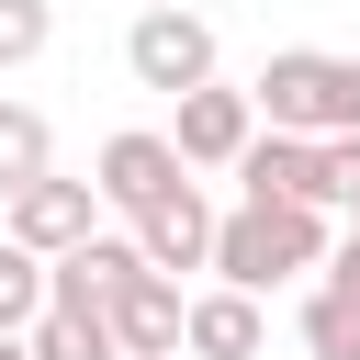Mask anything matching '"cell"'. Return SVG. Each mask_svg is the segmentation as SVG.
Instances as JSON below:
<instances>
[{"instance_id": "e0dca14e", "label": "cell", "mask_w": 360, "mask_h": 360, "mask_svg": "<svg viewBox=\"0 0 360 360\" xmlns=\"http://www.w3.org/2000/svg\"><path fill=\"white\" fill-rule=\"evenodd\" d=\"M326 292H349V304H360V225L338 236V259H326Z\"/></svg>"}, {"instance_id": "2e32d148", "label": "cell", "mask_w": 360, "mask_h": 360, "mask_svg": "<svg viewBox=\"0 0 360 360\" xmlns=\"http://www.w3.org/2000/svg\"><path fill=\"white\" fill-rule=\"evenodd\" d=\"M315 158H326V202L360 225V135H338V146H315Z\"/></svg>"}, {"instance_id": "9a60e30c", "label": "cell", "mask_w": 360, "mask_h": 360, "mask_svg": "<svg viewBox=\"0 0 360 360\" xmlns=\"http://www.w3.org/2000/svg\"><path fill=\"white\" fill-rule=\"evenodd\" d=\"M45 45H56V11L45 0H0V68H34Z\"/></svg>"}, {"instance_id": "30bf717a", "label": "cell", "mask_w": 360, "mask_h": 360, "mask_svg": "<svg viewBox=\"0 0 360 360\" xmlns=\"http://www.w3.org/2000/svg\"><path fill=\"white\" fill-rule=\"evenodd\" d=\"M180 349H191V360H259V304H248V292H225V281H214V292H191Z\"/></svg>"}, {"instance_id": "7c38bea8", "label": "cell", "mask_w": 360, "mask_h": 360, "mask_svg": "<svg viewBox=\"0 0 360 360\" xmlns=\"http://www.w3.org/2000/svg\"><path fill=\"white\" fill-rule=\"evenodd\" d=\"M22 349H34V360H124V349H112V315H101V304H90V315H79V304H45Z\"/></svg>"}, {"instance_id": "8992f818", "label": "cell", "mask_w": 360, "mask_h": 360, "mask_svg": "<svg viewBox=\"0 0 360 360\" xmlns=\"http://www.w3.org/2000/svg\"><path fill=\"white\" fill-rule=\"evenodd\" d=\"M214 202H202V180H180L158 214H135V259L158 270V281H180V270H214Z\"/></svg>"}, {"instance_id": "6da1fadb", "label": "cell", "mask_w": 360, "mask_h": 360, "mask_svg": "<svg viewBox=\"0 0 360 360\" xmlns=\"http://www.w3.org/2000/svg\"><path fill=\"white\" fill-rule=\"evenodd\" d=\"M338 259V236H326V214L315 202H236L225 225H214V281L225 292H270V281H292V270H326Z\"/></svg>"}, {"instance_id": "4fadbf2b", "label": "cell", "mask_w": 360, "mask_h": 360, "mask_svg": "<svg viewBox=\"0 0 360 360\" xmlns=\"http://www.w3.org/2000/svg\"><path fill=\"white\" fill-rule=\"evenodd\" d=\"M292 326H304V349H315V360H360V304H349V292H326V281H315Z\"/></svg>"}, {"instance_id": "7a4b0ae2", "label": "cell", "mask_w": 360, "mask_h": 360, "mask_svg": "<svg viewBox=\"0 0 360 360\" xmlns=\"http://www.w3.org/2000/svg\"><path fill=\"white\" fill-rule=\"evenodd\" d=\"M248 112H270V135L338 146V135H360V56H326V45H281V56L259 68Z\"/></svg>"}, {"instance_id": "277c9868", "label": "cell", "mask_w": 360, "mask_h": 360, "mask_svg": "<svg viewBox=\"0 0 360 360\" xmlns=\"http://www.w3.org/2000/svg\"><path fill=\"white\" fill-rule=\"evenodd\" d=\"M180 180H191V169H180V146H169V135H146V124H135V135H112V146L90 158V191H101L112 214H158Z\"/></svg>"}, {"instance_id": "52a82bcc", "label": "cell", "mask_w": 360, "mask_h": 360, "mask_svg": "<svg viewBox=\"0 0 360 360\" xmlns=\"http://www.w3.org/2000/svg\"><path fill=\"white\" fill-rule=\"evenodd\" d=\"M169 146H180V169H236V158L259 146L248 90H191V101H180V124H169Z\"/></svg>"}, {"instance_id": "ac0fdd59", "label": "cell", "mask_w": 360, "mask_h": 360, "mask_svg": "<svg viewBox=\"0 0 360 360\" xmlns=\"http://www.w3.org/2000/svg\"><path fill=\"white\" fill-rule=\"evenodd\" d=\"M0 360H34V349H22V338H0Z\"/></svg>"}, {"instance_id": "5b68a950", "label": "cell", "mask_w": 360, "mask_h": 360, "mask_svg": "<svg viewBox=\"0 0 360 360\" xmlns=\"http://www.w3.org/2000/svg\"><path fill=\"white\" fill-rule=\"evenodd\" d=\"M0 214H11L0 236H11V248H34L45 270H56L68 248H90V236H101V225H90V214H101V191H90V180H34V191H22V202H0Z\"/></svg>"}, {"instance_id": "3957f363", "label": "cell", "mask_w": 360, "mask_h": 360, "mask_svg": "<svg viewBox=\"0 0 360 360\" xmlns=\"http://www.w3.org/2000/svg\"><path fill=\"white\" fill-rule=\"evenodd\" d=\"M124 68H135V90L191 101V90H214V22H202V11H180V0H158V11H135Z\"/></svg>"}, {"instance_id": "9c48e42d", "label": "cell", "mask_w": 360, "mask_h": 360, "mask_svg": "<svg viewBox=\"0 0 360 360\" xmlns=\"http://www.w3.org/2000/svg\"><path fill=\"white\" fill-rule=\"evenodd\" d=\"M236 191H248V202H315V214H326V158H315L304 135H259V146L236 158Z\"/></svg>"}, {"instance_id": "d6986e66", "label": "cell", "mask_w": 360, "mask_h": 360, "mask_svg": "<svg viewBox=\"0 0 360 360\" xmlns=\"http://www.w3.org/2000/svg\"><path fill=\"white\" fill-rule=\"evenodd\" d=\"M146 11H158V0H146Z\"/></svg>"}, {"instance_id": "5bb4252c", "label": "cell", "mask_w": 360, "mask_h": 360, "mask_svg": "<svg viewBox=\"0 0 360 360\" xmlns=\"http://www.w3.org/2000/svg\"><path fill=\"white\" fill-rule=\"evenodd\" d=\"M34 315H45V259L0 236V338H34Z\"/></svg>"}, {"instance_id": "ba28073f", "label": "cell", "mask_w": 360, "mask_h": 360, "mask_svg": "<svg viewBox=\"0 0 360 360\" xmlns=\"http://www.w3.org/2000/svg\"><path fill=\"white\" fill-rule=\"evenodd\" d=\"M101 315H112V349H124V360H180V326H191V304H180V281H158V270H135V281H124V292H112Z\"/></svg>"}, {"instance_id": "8fae6325", "label": "cell", "mask_w": 360, "mask_h": 360, "mask_svg": "<svg viewBox=\"0 0 360 360\" xmlns=\"http://www.w3.org/2000/svg\"><path fill=\"white\" fill-rule=\"evenodd\" d=\"M34 180H56V146H45V112H34V101H0V202H22Z\"/></svg>"}]
</instances>
